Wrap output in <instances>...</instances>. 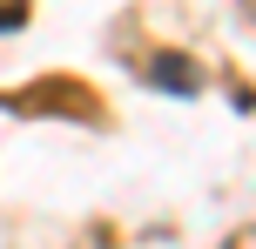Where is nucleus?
Returning a JSON list of instances; mask_svg holds the SVG:
<instances>
[{
  "instance_id": "1",
  "label": "nucleus",
  "mask_w": 256,
  "mask_h": 249,
  "mask_svg": "<svg viewBox=\"0 0 256 249\" xmlns=\"http://www.w3.org/2000/svg\"><path fill=\"white\" fill-rule=\"evenodd\" d=\"M155 81H168L176 94H189V88H196V67H189V61H168V54H162V61H155Z\"/></svg>"
}]
</instances>
